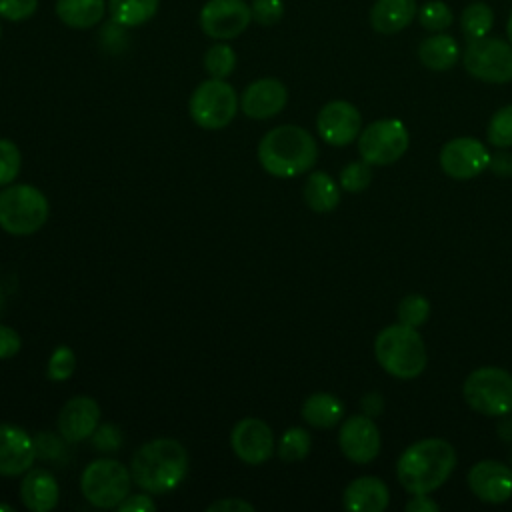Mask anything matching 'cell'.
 Here are the masks:
<instances>
[{
  "instance_id": "f6af8a7d",
  "label": "cell",
  "mask_w": 512,
  "mask_h": 512,
  "mask_svg": "<svg viewBox=\"0 0 512 512\" xmlns=\"http://www.w3.org/2000/svg\"><path fill=\"white\" fill-rule=\"evenodd\" d=\"M438 508L440 506L426 494H412L410 500L406 502L408 512H438Z\"/></svg>"
},
{
  "instance_id": "f907efd6",
  "label": "cell",
  "mask_w": 512,
  "mask_h": 512,
  "mask_svg": "<svg viewBox=\"0 0 512 512\" xmlns=\"http://www.w3.org/2000/svg\"><path fill=\"white\" fill-rule=\"evenodd\" d=\"M510 464H512V454H510ZM512 468V466H510Z\"/></svg>"
},
{
  "instance_id": "7bdbcfd3",
  "label": "cell",
  "mask_w": 512,
  "mask_h": 512,
  "mask_svg": "<svg viewBox=\"0 0 512 512\" xmlns=\"http://www.w3.org/2000/svg\"><path fill=\"white\" fill-rule=\"evenodd\" d=\"M206 512H254V504L242 498H222L212 502Z\"/></svg>"
},
{
  "instance_id": "7a4b0ae2",
  "label": "cell",
  "mask_w": 512,
  "mask_h": 512,
  "mask_svg": "<svg viewBox=\"0 0 512 512\" xmlns=\"http://www.w3.org/2000/svg\"><path fill=\"white\" fill-rule=\"evenodd\" d=\"M188 472L186 448L174 438L144 442L130 460V474L136 486L148 494L174 490Z\"/></svg>"
},
{
  "instance_id": "c3c4849f",
  "label": "cell",
  "mask_w": 512,
  "mask_h": 512,
  "mask_svg": "<svg viewBox=\"0 0 512 512\" xmlns=\"http://www.w3.org/2000/svg\"><path fill=\"white\" fill-rule=\"evenodd\" d=\"M0 510H2V512H14V506H10V504H0Z\"/></svg>"
},
{
  "instance_id": "5b68a950",
  "label": "cell",
  "mask_w": 512,
  "mask_h": 512,
  "mask_svg": "<svg viewBox=\"0 0 512 512\" xmlns=\"http://www.w3.org/2000/svg\"><path fill=\"white\" fill-rule=\"evenodd\" d=\"M50 214L48 198L32 184H8L0 190V228L12 236L38 232Z\"/></svg>"
},
{
  "instance_id": "5bb4252c",
  "label": "cell",
  "mask_w": 512,
  "mask_h": 512,
  "mask_svg": "<svg viewBox=\"0 0 512 512\" xmlns=\"http://www.w3.org/2000/svg\"><path fill=\"white\" fill-rule=\"evenodd\" d=\"M230 446L234 454L252 466L264 464L274 454L272 428L260 418H242L230 432Z\"/></svg>"
},
{
  "instance_id": "9a60e30c",
  "label": "cell",
  "mask_w": 512,
  "mask_h": 512,
  "mask_svg": "<svg viewBox=\"0 0 512 512\" xmlns=\"http://www.w3.org/2000/svg\"><path fill=\"white\" fill-rule=\"evenodd\" d=\"M362 116L352 102L332 100L324 104L316 116V130L326 144L346 146L358 138Z\"/></svg>"
},
{
  "instance_id": "e0dca14e",
  "label": "cell",
  "mask_w": 512,
  "mask_h": 512,
  "mask_svg": "<svg viewBox=\"0 0 512 512\" xmlns=\"http://www.w3.org/2000/svg\"><path fill=\"white\" fill-rule=\"evenodd\" d=\"M100 424V406L90 396L70 398L58 414V434L68 442L76 444L94 434Z\"/></svg>"
},
{
  "instance_id": "ffe728a7",
  "label": "cell",
  "mask_w": 512,
  "mask_h": 512,
  "mask_svg": "<svg viewBox=\"0 0 512 512\" xmlns=\"http://www.w3.org/2000/svg\"><path fill=\"white\" fill-rule=\"evenodd\" d=\"M60 496L58 482L52 472L44 468H30L20 482V500L32 512H50L56 508Z\"/></svg>"
},
{
  "instance_id": "d6a6232c",
  "label": "cell",
  "mask_w": 512,
  "mask_h": 512,
  "mask_svg": "<svg viewBox=\"0 0 512 512\" xmlns=\"http://www.w3.org/2000/svg\"><path fill=\"white\" fill-rule=\"evenodd\" d=\"M416 16H418L420 26L426 28V30H430V32H442V30H446V28L452 24V20H454L452 10H450L448 4L442 2V0H430V2L422 4V6L418 8V14H416Z\"/></svg>"
},
{
  "instance_id": "8d00e7d4",
  "label": "cell",
  "mask_w": 512,
  "mask_h": 512,
  "mask_svg": "<svg viewBox=\"0 0 512 512\" xmlns=\"http://www.w3.org/2000/svg\"><path fill=\"white\" fill-rule=\"evenodd\" d=\"M34 440V448H36V458H42V460H62L66 456V440L54 432H38L36 436H32Z\"/></svg>"
},
{
  "instance_id": "30bf717a",
  "label": "cell",
  "mask_w": 512,
  "mask_h": 512,
  "mask_svg": "<svg viewBox=\"0 0 512 512\" xmlns=\"http://www.w3.org/2000/svg\"><path fill=\"white\" fill-rule=\"evenodd\" d=\"M408 130L396 118H384L368 124L358 134V154L370 166H388L408 150Z\"/></svg>"
},
{
  "instance_id": "3957f363",
  "label": "cell",
  "mask_w": 512,
  "mask_h": 512,
  "mask_svg": "<svg viewBox=\"0 0 512 512\" xmlns=\"http://www.w3.org/2000/svg\"><path fill=\"white\" fill-rule=\"evenodd\" d=\"M318 158L312 134L296 124H282L268 130L258 144L260 166L276 178H294L308 172Z\"/></svg>"
},
{
  "instance_id": "9c48e42d",
  "label": "cell",
  "mask_w": 512,
  "mask_h": 512,
  "mask_svg": "<svg viewBox=\"0 0 512 512\" xmlns=\"http://www.w3.org/2000/svg\"><path fill=\"white\" fill-rule=\"evenodd\" d=\"M466 72L488 84H506L512 80V44L494 38L482 36L468 40L462 56Z\"/></svg>"
},
{
  "instance_id": "ee69618b",
  "label": "cell",
  "mask_w": 512,
  "mask_h": 512,
  "mask_svg": "<svg viewBox=\"0 0 512 512\" xmlns=\"http://www.w3.org/2000/svg\"><path fill=\"white\" fill-rule=\"evenodd\" d=\"M488 168L500 176V178H510L512 176V154L504 152H496V154H490V162H488Z\"/></svg>"
},
{
  "instance_id": "ab89813d",
  "label": "cell",
  "mask_w": 512,
  "mask_h": 512,
  "mask_svg": "<svg viewBox=\"0 0 512 512\" xmlns=\"http://www.w3.org/2000/svg\"><path fill=\"white\" fill-rule=\"evenodd\" d=\"M38 8V0H0V16L10 22L30 18Z\"/></svg>"
},
{
  "instance_id": "ac0fdd59",
  "label": "cell",
  "mask_w": 512,
  "mask_h": 512,
  "mask_svg": "<svg viewBox=\"0 0 512 512\" xmlns=\"http://www.w3.org/2000/svg\"><path fill=\"white\" fill-rule=\"evenodd\" d=\"M34 460L32 436L16 424L0 422V476H20L32 468Z\"/></svg>"
},
{
  "instance_id": "603a6c76",
  "label": "cell",
  "mask_w": 512,
  "mask_h": 512,
  "mask_svg": "<svg viewBox=\"0 0 512 512\" xmlns=\"http://www.w3.org/2000/svg\"><path fill=\"white\" fill-rule=\"evenodd\" d=\"M56 16L74 30H88L102 22L108 4L104 0H56Z\"/></svg>"
},
{
  "instance_id": "1f68e13d",
  "label": "cell",
  "mask_w": 512,
  "mask_h": 512,
  "mask_svg": "<svg viewBox=\"0 0 512 512\" xmlns=\"http://www.w3.org/2000/svg\"><path fill=\"white\" fill-rule=\"evenodd\" d=\"M396 314H398L400 324L418 328L430 316V302L422 294H408L398 302Z\"/></svg>"
},
{
  "instance_id": "681fc988",
  "label": "cell",
  "mask_w": 512,
  "mask_h": 512,
  "mask_svg": "<svg viewBox=\"0 0 512 512\" xmlns=\"http://www.w3.org/2000/svg\"><path fill=\"white\" fill-rule=\"evenodd\" d=\"M2 304H4V290H2V286H0V310H2Z\"/></svg>"
},
{
  "instance_id": "8992f818",
  "label": "cell",
  "mask_w": 512,
  "mask_h": 512,
  "mask_svg": "<svg viewBox=\"0 0 512 512\" xmlns=\"http://www.w3.org/2000/svg\"><path fill=\"white\" fill-rule=\"evenodd\" d=\"M466 404L484 416L512 412V374L504 368L482 366L472 370L462 386Z\"/></svg>"
},
{
  "instance_id": "83f0119b",
  "label": "cell",
  "mask_w": 512,
  "mask_h": 512,
  "mask_svg": "<svg viewBox=\"0 0 512 512\" xmlns=\"http://www.w3.org/2000/svg\"><path fill=\"white\" fill-rule=\"evenodd\" d=\"M494 26V12L486 2H472L460 14V28L466 40L488 36Z\"/></svg>"
},
{
  "instance_id": "2e32d148",
  "label": "cell",
  "mask_w": 512,
  "mask_h": 512,
  "mask_svg": "<svg viewBox=\"0 0 512 512\" xmlns=\"http://www.w3.org/2000/svg\"><path fill=\"white\" fill-rule=\"evenodd\" d=\"M468 486L482 502L502 504L512 496V468L496 460H480L468 470Z\"/></svg>"
},
{
  "instance_id": "bcb514c9",
  "label": "cell",
  "mask_w": 512,
  "mask_h": 512,
  "mask_svg": "<svg viewBox=\"0 0 512 512\" xmlns=\"http://www.w3.org/2000/svg\"><path fill=\"white\" fill-rule=\"evenodd\" d=\"M362 408H364V414H368L370 418L380 414V410L384 408V402H382V396L378 392H368L364 398H362Z\"/></svg>"
},
{
  "instance_id": "52a82bcc",
  "label": "cell",
  "mask_w": 512,
  "mask_h": 512,
  "mask_svg": "<svg viewBox=\"0 0 512 512\" xmlns=\"http://www.w3.org/2000/svg\"><path fill=\"white\" fill-rule=\"evenodd\" d=\"M130 468L112 458H98L90 462L80 476L82 496L96 508H118L130 494L132 486Z\"/></svg>"
},
{
  "instance_id": "b9f144b4",
  "label": "cell",
  "mask_w": 512,
  "mask_h": 512,
  "mask_svg": "<svg viewBox=\"0 0 512 512\" xmlns=\"http://www.w3.org/2000/svg\"><path fill=\"white\" fill-rule=\"evenodd\" d=\"M120 512H152L156 510V502L148 496V492L142 494H128L120 504Z\"/></svg>"
},
{
  "instance_id": "816d5d0a",
  "label": "cell",
  "mask_w": 512,
  "mask_h": 512,
  "mask_svg": "<svg viewBox=\"0 0 512 512\" xmlns=\"http://www.w3.org/2000/svg\"><path fill=\"white\" fill-rule=\"evenodd\" d=\"M0 36H2V26H0Z\"/></svg>"
},
{
  "instance_id": "60d3db41",
  "label": "cell",
  "mask_w": 512,
  "mask_h": 512,
  "mask_svg": "<svg viewBox=\"0 0 512 512\" xmlns=\"http://www.w3.org/2000/svg\"><path fill=\"white\" fill-rule=\"evenodd\" d=\"M20 348H22L20 334L10 326L0 324V360L16 356L20 352Z\"/></svg>"
},
{
  "instance_id": "484cf974",
  "label": "cell",
  "mask_w": 512,
  "mask_h": 512,
  "mask_svg": "<svg viewBox=\"0 0 512 512\" xmlns=\"http://www.w3.org/2000/svg\"><path fill=\"white\" fill-rule=\"evenodd\" d=\"M304 202L314 212H332L340 204V188L328 172H312L302 188Z\"/></svg>"
},
{
  "instance_id": "d4e9b609",
  "label": "cell",
  "mask_w": 512,
  "mask_h": 512,
  "mask_svg": "<svg viewBox=\"0 0 512 512\" xmlns=\"http://www.w3.org/2000/svg\"><path fill=\"white\" fill-rule=\"evenodd\" d=\"M302 420L312 428H332L344 416V404L330 392H314L302 404Z\"/></svg>"
},
{
  "instance_id": "6da1fadb",
  "label": "cell",
  "mask_w": 512,
  "mask_h": 512,
  "mask_svg": "<svg viewBox=\"0 0 512 512\" xmlns=\"http://www.w3.org/2000/svg\"><path fill=\"white\" fill-rule=\"evenodd\" d=\"M456 468V452L442 438H424L410 444L398 458L396 476L410 494H430Z\"/></svg>"
},
{
  "instance_id": "f546056e",
  "label": "cell",
  "mask_w": 512,
  "mask_h": 512,
  "mask_svg": "<svg viewBox=\"0 0 512 512\" xmlns=\"http://www.w3.org/2000/svg\"><path fill=\"white\" fill-rule=\"evenodd\" d=\"M310 446H312L310 432L300 426H292L280 436L276 452L284 462H298L308 456Z\"/></svg>"
},
{
  "instance_id": "e575fe53",
  "label": "cell",
  "mask_w": 512,
  "mask_h": 512,
  "mask_svg": "<svg viewBox=\"0 0 512 512\" xmlns=\"http://www.w3.org/2000/svg\"><path fill=\"white\" fill-rule=\"evenodd\" d=\"M22 168V154L20 148L8 140L0 138V186L12 184Z\"/></svg>"
},
{
  "instance_id": "ba28073f",
  "label": "cell",
  "mask_w": 512,
  "mask_h": 512,
  "mask_svg": "<svg viewBox=\"0 0 512 512\" xmlns=\"http://www.w3.org/2000/svg\"><path fill=\"white\" fill-rule=\"evenodd\" d=\"M240 100L232 84L220 78H210L200 82L188 102V110L192 120L204 130H220L226 128L236 112Z\"/></svg>"
},
{
  "instance_id": "74e56055",
  "label": "cell",
  "mask_w": 512,
  "mask_h": 512,
  "mask_svg": "<svg viewBox=\"0 0 512 512\" xmlns=\"http://www.w3.org/2000/svg\"><path fill=\"white\" fill-rule=\"evenodd\" d=\"M252 20L262 26H274L284 16V2L282 0H254L250 4Z\"/></svg>"
},
{
  "instance_id": "836d02e7",
  "label": "cell",
  "mask_w": 512,
  "mask_h": 512,
  "mask_svg": "<svg viewBox=\"0 0 512 512\" xmlns=\"http://www.w3.org/2000/svg\"><path fill=\"white\" fill-rule=\"evenodd\" d=\"M76 370V356L74 350L66 344H60L52 350L48 364H46V374L52 382H64L68 380Z\"/></svg>"
},
{
  "instance_id": "7dc6e473",
  "label": "cell",
  "mask_w": 512,
  "mask_h": 512,
  "mask_svg": "<svg viewBox=\"0 0 512 512\" xmlns=\"http://www.w3.org/2000/svg\"><path fill=\"white\" fill-rule=\"evenodd\" d=\"M506 34H508V42L512 44V12L508 16V24H506Z\"/></svg>"
},
{
  "instance_id": "44dd1931",
  "label": "cell",
  "mask_w": 512,
  "mask_h": 512,
  "mask_svg": "<svg viewBox=\"0 0 512 512\" xmlns=\"http://www.w3.org/2000/svg\"><path fill=\"white\" fill-rule=\"evenodd\" d=\"M388 502V486L376 476H360L352 480L342 494V504L350 512H382Z\"/></svg>"
},
{
  "instance_id": "d6986e66",
  "label": "cell",
  "mask_w": 512,
  "mask_h": 512,
  "mask_svg": "<svg viewBox=\"0 0 512 512\" xmlns=\"http://www.w3.org/2000/svg\"><path fill=\"white\" fill-rule=\"evenodd\" d=\"M288 90L278 78H258L240 96V110L254 120H268L284 110Z\"/></svg>"
},
{
  "instance_id": "cb8c5ba5",
  "label": "cell",
  "mask_w": 512,
  "mask_h": 512,
  "mask_svg": "<svg viewBox=\"0 0 512 512\" xmlns=\"http://www.w3.org/2000/svg\"><path fill=\"white\" fill-rule=\"evenodd\" d=\"M460 58V46L458 42L442 32H436L428 38H424L418 46V60L434 72H444L452 68Z\"/></svg>"
},
{
  "instance_id": "f1b7e54d",
  "label": "cell",
  "mask_w": 512,
  "mask_h": 512,
  "mask_svg": "<svg viewBox=\"0 0 512 512\" xmlns=\"http://www.w3.org/2000/svg\"><path fill=\"white\" fill-rule=\"evenodd\" d=\"M202 64L210 78L226 80L236 68V52L232 50L230 44L216 42L206 50Z\"/></svg>"
},
{
  "instance_id": "7c38bea8",
  "label": "cell",
  "mask_w": 512,
  "mask_h": 512,
  "mask_svg": "<svg viewBox=\"0 0 512 512\" xmlns=\"http://www.w3.org/2000/svg\"><path fill=\"white\" fill-rule=\"evenodd\" d=\"M490 152L470 136L448 140L440 150V166L454 180H470L488 168Z\"/></svg>"
},
{
  "instance_id": "f35d334b",
  "label": "cell",
  "mask_w": 512,
  "mask_h": 512,
  "mask_svg": "<svg viewBox=\"0 0 512 512\" xmlns=\"http://www.w3.org/2000/svg\"><path fill=\"white\" fill-rule=\"evenodd\" d=\"M92 444L96 450L100 452H116L122 444V432L118 426L114 424H98V428L94 430V434L90 436Z\"/></svg>"
},
{
  "instance_id": "4dcf8cb0",
  "label": "cell",
  "mask_w": 512,
  "mask_h": 512,
  "mask_svg": "<svg viewBox=\"0 0 512 512\" xmlns=\"http://www.w3.org/2000/svg\"><path fill=\"white\" fill-rule=\"evenodd\" d=\"M486 136L494 148L512 146V104H506L492 114L486 128Z\"/></svg>"
},
{
  "instance_id": "7402d4cb",
  "label": "cell",
  "mask_w": 512,
  "mask_h": 512,
  "mask_svg": "<svg viewBox=\"0 0 512 512\" xmlns=\"http://www.w3.org/2000/svg\"><path fill=\"white\" fill-rule=\"evenodd\" d=\"M418 14L416 0H376L370 8V26L378 34H396L412 24Z\"/></svg>"
},
{
  "instance_id": "8fae6325",
  "label": "cell",
  "mask_w": 512,
  "mask_h": 512,
  "mask_svg": "<svg viewBox=\"0 0 512 512\" xmlns=\"http://www.w3.org/2000/svg\"><path fill=\"white\" fill-rule=\"evenodd\" d=\"M200 28L214 40H232L252 22L250 6L244 0H208L198 16Z\"/></svg>"
},
{
  "instance_id": "277c9868",
  "label": "cell",
  "mask_w": 512,
  "mask_h": 512,
  "mask_svg": "<svg viewBox=\"0 0 512 512\" xmlns=\"http://www.w3.org/2000/svg\"><path fill=\"white\" fill-rule=\"evenodd\" d=\"M374 354L378 364L394 378L410 380L424 372L428 354L424 340L416 328L406 324H392L378 332L374 340Z\"/></svg>"
},
{
  "instance_id": "4316f807",
  "label": "cell",
  "mask_w": 512,
  "mask_h": 512,
  "mask_svg": "<svg viewBox=\"0 0 512 512\" xmlns=\"http://www.w3.org/2000/svg\"><path fill=\"white\" fill-rule=\"evenodd\" d=\"M158 4L160 0H108V12L114 24L134 28L152 20Z\"/></svg>"
},
{
  "instance_id": "4fadbf2b",
  "label": "cell",
  "mask_w": 512,
  "mask_h": 512,
  "mask_svg": "<svg viewBox=\"0 0 512 512\" xmlns=\"http://www.w3.org/2000/svg\"><path fill=\"white\" fill-rule=\"evenodd\" d=\"M380 432L368 414L348 416L338 432L342 454L354 464H368L380 454Z\"/></svg>"
},
{
  "instance_id": "d590c367",
  "label": "cell",
  "mask_w": 512,
  "mask_h": 512,
  "mask_svg": "<svg viewBox=\"0 0 512 512\" xmlns=\"http://www.w3.org/2000/svg\"><path fill=\"white\" fill-rule=\"evenodd\" d=\"M372 180V172H370V164L364 162V160H358V162H350L342 168L340 172V186L346 190V192H352V194H358L362 190L368 188Z\"/></svg>"
}]
</instances>
